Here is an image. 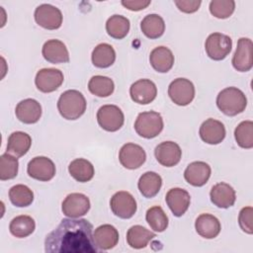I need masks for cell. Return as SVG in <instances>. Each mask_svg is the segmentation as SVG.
<instances>
[{
    "instance_id": "1",
    "label": "cell",
    "mask_w": 253,
    "mask_h": 253,
    "mask_svg": "<svg viewBox=\"0 0 253 253\" xmlns=\"http://www.w3.org/2000/svg\"><path fill=\"white\" fill-rule=\"evenodd\" d=\"M46 253H96L93 225L85 218H63L44 240Z\"/></svg>"
},
{
    "instance_id": "2",
    "label": "cell",
    "mask_w": 253,
    "mask_h": 253,
    "mask_svg": "<svg viewBox=\"0 0 253 253\" xmlns=\"http://www.w3.org/2000/svg\"><path fill=\"white\" fill-rule=\"evenodd\" d=\"M86 107L85 97L78 90L64 91L57 101V110L60 116L69 121L79 119L85 113Z\"/></svg>"
},
{
    "instance_id": "3",
    "label": "cell",
    "mask_w": 253,
    "mask_h": 253,
    "mask_svg": "<svg viewBox=\"0 0 253 253\" xmlns=\"http://www.w3.org/2000/svg\"><path fill=\"white\" fill-rule=\"evenodd\" d=\"M216 106L221 113L233 117L242 113L247 106L245 94L237 87H226L216 97Z\"/></svg>"
},
{
    "instance_id": "4",
    "label": "cell",
    "mask_w": 253,
    "mask_h": 253,
    "mask_svg": "<svg viewBox=\"0 0 253 253\" xmlns=\"http://www.w3.org/2000/svg\"><path fill=\"white\" fill-rule=\"evenodd\" d=\"M164 123L158 112L149 111L139 113L135 122L134 129L136 133L143 138H154L163 129Z\"/></svg>"
},
{
    "instance_id": "5",
    "label": "cell",
    "mask_w": 253,
    "mask_h": 253,
    "mask_svg": "<svg viewBox=\"0 0 253 253\" xmlns=\"http://www.w3.org/2000/svg\"><path fill=\"white\" fill-rule=\"evenodd\" d=\"M232 47V40L229 36L221 33L211 34L205 42V49L208 56L212 60L224 59Z\"/></svg>"
},
{
    "instance_id": "6",
    "label": "cell",
    "mask_w": 253,
    "mask_h": 253,
    "mask_svg": "<svg viewBox=\"0 0 253 253\" xmlns=\"http://www.w3.org/2000/svg\"><path fill=\"white\" fill-rule=\"evenodd\" d=\"M110 208L113 213L123 219L130 218L136 212V201L133 196L126 191L115 193L110 200Z\"/></svg>"
},
{
    "instance_id": "7",
    "label": "cell",
    "mask_w": 253,
    "mask_h": 253,
    "mask_svg": "<svg viewBox=\"0 0 253 253\" xmlns=\"http://www.w3.org/2000/svg\"><path fill=\"white\" fill-rule=\"evenodd\" d=\"M168 95L178 106H187L195 98V86L187 78H176L168 87Z\"/></svg>"
},
{
    "instance_id": "8",
    "label": "cell",
    "mask_w": 253,
    "mask_h": 253,
    "mask_svg": "<svg viewBox=\"0 0 253 253\" xmlns=\"http://www.w3.org/2000/svg\"><path fill=\"white\" fill-rule=\"evenodd\" d=\"M97 122L103 129L114 132L123 126L125 116L118 106L104 105L97 112Z\"/></svg>"
},
{
    "instance_id": "9",
    "label": "cell",
    "mask_w": 253,
    "mask_h": 253,
    "mask_svg": "<svg viewBox=\"0 0 253 253\" xmlns=\"http://www.w3.org/2000/svg\"><path fill=\"white\" fill-rule=\"evenodd\" d=\"M90 208L89 198L82 193H71L67 195L61 205L63 214L71 218H79L85 215Z\"/></svg>"
},
{
    "instance_id": "10",
    "label": "cell",
    "mask_w": 253,
    "mask_h": 253,
    "mask_svg": "<svg viewBox=\"0 0 253 253\" xmlns=\"http://www.w3.org/2000/svg\"><path fill=\"white\" fill-rule=\"evenodd\" d=\"M232 66L239 72H247L253 66V42L249 38H240L231 60Z\"/></svg>"
},
{
    "instance_id": "11",
    "label": "cell",
    "mask_w": 253,
    "mask_h": 253,
    "mask_svg": "<svg viewBox=\"0 0 253 253\" xmlns=\"http://www.w3.org/2000/svg\"><path fill=\"white\" fill-rule=\"evenodd\" d=\"M34 17L36 23L46 30H56L62 25L61 11L50 4L38 6L35 10Z\"/></svg>"
},
{
    "instance_id": "12",
    "label": "cell",
    "mask_w": 253,
    "mask_h": 253,
    "mask_svg": "<svg viewBox=\"0 0 253 253\" xmlns=\"http://www.w3.org/2000/svg\"><path fill=\"white\" fill-rule=\"evenodd\" d=\"M55 165L51 159L45 156L34 157L28 163L27 172L35 180L47 182L55 175Z\"/></svg>"
},
{
    "instance_id": "13",
    "label": "cell",
    "mask_w": 253,
    "mask_h": 253,
    "mask_svg": "<svg viewBox=\"0 0 253 253\" xmlns=\"http://www.w3.org/2000/svg\"><path fill=\"white\" fill-rule=\"evenodd\" d=\"M119 160L122 166L125 168L134 170L139 168L145 162L146 153L140 145L128 142L121 147L119 152Z\"/></svg>"
},
{
    "instance_id": "14",
    "label": "cell",
    "mask_w": 253,
    "mask_h": 253,
    "mask_svg": "<svg viewBox=\"0 0 253 253\" xmlns=\"http://www.w3.org/2000/svg\"><path fill=\"white\" fill-rule=\"evenodd\" d=\"M63 73L56 68H42L36 74L35 84L42 93H50L57 90L63 83Z\"/></svg>"
},
{
    "instance_id": "15",
    "label": "cell",
    "mask_w": 253,
    "mask_h": 253,
    "mask_svg": "<svg viewBox=\"0 0 253 253\" xmlns=\"http://www.w3.org/2000/svg\"><path fill=\"white\" fill-rule=\"evenodd\" d=\"M129 95L134 103L147 105L156 98L157 87L150 79H139L131 84Z\"/></svg>"
},
{
    "instance_id": "16",
    "label": "cell",
    "mask_w": 253,
    "mask_h": 253,
    "mask_svg": "<svg viewBox=\"0 0 253 253\" xmlns=\"http://www.w3.org/2000/svg\"><path fill=\"white\" fill-rule=\"evenodd\" d=\"M154 155L162 166L173 167L180 162L182 150L179 144L174 141H163L155 147Z\"/></svg>"
},
{
    "instance_id": "17",
    "label": "cell",
    "mask_w": 253,
    "mask_h": 253,
    "mask_svg": "<svg viewBox=\"0 0 253 253\" xmlns=\"http://www.w3.org/2000/svg\"><path fill=\"white\" fill-rule=\"evenodd\" d=\"M199 134L201 139L208 144H218L220 143L226 134L224 125L214 119L206 120L200 126Z\"/></svg>"
},
{
    "instance_id": "18",
    "label": "cell",
    "mask_w": 253,
    "mask_h": 253,
    "mask_svg": "<svg viewBox=\"0 0 253 253\" xmlns=\"http://www.w3.org/2000/svg\"><path fill=\"white\" fill-rule=\"evenodd\" d=\"M165 201L172 213L175 216L180 217L189 209L191 196L182 188H172L167 192Z\"/></svg>"
},
{
    "instance_id": "19",
    "label": "cell",
    "mask_w": 253,
    "mask_h": 253,
    "mask_svg": "<svg viewBox=\"0 0 253 253\" xmlns=\"http://www.w3.org/2000/svg\"><path fill=\"white\" fill-rule=\"evenodd\" d=\"M42 106L35 99H25L19 102L15 109L17 119L27 125L36 124L42 117Z\"/></svg>"
},
{
    "instance_id": "20",
    "label": "cell",
    "mask_w": 253,
    "mask_h": 253,
    "mask_svg": "<svg viewBox=\"0 0 253 253\" xmlns=\"http://www.w3.org/2000/svg\"><path fill=\"white\" fill-rule=\"evenodd\" d=\"M211 174V166L204 161H194L190 163L184 171L186 182L194 187L204 186Z\"/></svg>"
},
{
    "instance_id": "21",
    "label": "cell",
    "mask_w": 253,
    "mask_h": 253,
    "mask_svg": "<svg viewBox=\"0 0 253 253\" xmlns=\"http://www.w3.org/2000/svg\"><path fill=\"white\" fill-rule=\"evenodd\" d=\"M211 203L220 209H228L232 207L236 200L235 190L227 183L219 182L212 186L210 192Z\"/></svg>"
},
{
    "instance_id": "22",
    "label": "cell",
    "mask_w": 253,
    "mask_h": 253,
    "mask_svg": "<svg viewBox=\"0 0 253 253\" xmlns=\"http://www.w3.org/2000/svg\"><path fill=\"white\" fill-rule=\"evenodd\" d=\"M119 231L111 224H102L93 232V241L98 250H110L119 242Z\"/></svg>"
},
{
    "instance_id": "23",
    "label": "cell",
    "mask_w": 253,
    "mask_h": 253,
    "mask_svg": "<svg viewBox=\"0 0 253 253\" xmlns=\"http://www.w3.org/2000/svg\"><path fill=\"white\" fill-rule=\"evenodd\" d=\"M43 58L53 64L69 61V52L66 45L59 40L46 41L42 48Z\"/></svg>"
},
{
    "instance_id": "24",
    "label": "cell",
    "mask_w": 253,
    "mask_h": 253,
    "mask_svg": "<svg viewBox=\"0 0 253 253\" xmlns=\"http://www.w3.org/2000/svg\"><path fill=\"white\" fill-rule=\"evenodd\" d=\"M195 228L200 236L206 239H212L219 234L221 225L219 220L214 215L210 213H202L195 221Z\"/></svg>"
},
{
    "instance_id": "25",
    "label": "cell",
    "mask_w": 253,
    "mask_h": 253,
    "mask_svg": "<svg viewBox=\"0 0 253 253\" xmlns=\"http://www.w3.org/2000/svg\"><path fill=\"white\" fill-rule=\"evenodd\" d=\"M149 62L155 71L159 73H166L173 67V52L166 46H157L151 50Z\"/></svg>"
},
{
    "instance_id": "26",
    "label": "cell",
    "mask_w": 253,
    "mask_h": 253,
    "mask_svg": "<svg viewBox=\"0 0 253 253\" xmlns=\"http://www.w3.org/2000/svg\"><path fill=\"white\" fill-rule=\"evenodd\" d=\"M32 145L30 134L24 131H14L8 137L7 152L15 157L24 156Z\"/></svg>"
},
{
    "instance_id": "27",
    "label": "cell",
    "mask_w": 253,
    "mask_h": 253,
    "mask_svg": "<svg viewBox=\"0 0 253 253\" xmlns=\"http://www.w3.org/2000/svg\"><path fill=\"white\" fill-rule=\"evenodd\" d=\"M161 186H162L161 176L152 171H147L144 174H142L139 177V180L137 183V187L140 194L147 199L155 197L160 191Z\"/></svg>"
},
{
    "instance_id": "28",
    "label": "cell",
    "mask_w": 253,
    "mask_h": 253,
    "mask_svg": "<svg viewBox=\"0 0 253 253\" xmlns=\"http://www.w3.org/2000/svg\"><path fill=\"white\" fill-rule=\"evenodd\" d=\"M68 172L70 176L80 183L89 182L95 174L93 164L84 158H76L68 165Z\"/></svg>"
},
{
    "instance_id": "29",
    "label": "cell",
    "mask_w": 253,
    "mask_h": 253,
    "mask_svg": "<svg viewBox=\"0 0 253 253\" xmlns=\"http://www.w3.org/2000/svg\"><path fill=\"white\" fill-rule=\"evenodd\" d=\"M156 237V234L142 225H133L126 232V242L134 249H141L147 246L149 241Z\"/></svg>"
},
{
    "instance_id": "30",
    "label": "cell",
    "mask_w": 253,
    "mask_h": 253,
    "mask_svg": "<svg viewBox=\"0 0 253 253\" xmlns=\"http://www.w3.org/2000/svg\"><path fill=\"white\" fill-rule=\"evenodd\" d=\"M91 59L94 66L98 68H108L113 65L116 60V51L111 44L102 42L93 49Z\"/></svg>"
},
{
    "instance_id": "31",
    "label": "cell",
    "mask_w": 253,
    "mask_h": 253,
    "mask_svg": "<svg viewBox=\"0 0 253 253\" xmlns=\"http://www.w3.org/2000/svg\"><path fill=\"white\" fill-rule=\"evenodd\" d=\"M141 32L148 39L154 40L160 38L165 32V23L158 14L146 15L140 23Z\"/></svg>"
},
{
    "instance_id": "32",
    "label": "cell",
    "mask_w": 253,
    "mask_h": 253,
    "mask_svg": "<svg viewBox=\"0 0 253 253\" xmlns=\"http://www.w3.org/2000/svg\"><path fill=\"white\" fill-rule=\"evenodd\" d=\"M35 219L32 216L26 214L14 217L9 224V230L11 234L17 238H25L31 235L35 231Z\"/></svg>"
},
{
    "instance_id": "33",
    "label": "cell",
    "mask_w": 253,
    "mask_h": 253,
    "mask_svg": "<svg viewBox=\"0 0 253 253\" xmlns=\"http://www.w3.org/2000/svg\"><path fill=\"white\" fill-rule=\"evenodd\" d=\"M129 20L122 15H113L106 22V31L108 35L116 40H122L129 32Z\"/></svg>"
},
{
    "instance_id": "34",
    "label": "cell",
    "mask_w": 253,
    "mask_h": 253,
    "mask_svg": "<svg viewBox=\"0 0 253 253\" xmlns=\"http://www.w3.org/2000/svg\"><path fill=\"white\" fill-rule=\"evenodd\" d=\"M88 89L93 95L105 98L113 94L115 90V84L114 81L107 76L95 75L89 80Z\"/></svg>"
},
{
    "instance_id": "35",
    "label": "cell",
    "mask_w": 253,
    "mask_h": 253,
    "mask_svg": "<svg viewBox=\"0 0 253 253\" xmlns=\"http://www.w3.org/2000/svg\"><path fill=\"white\" fill-rule=\"evenodd\" d=\"M9 199L15 207L25 208L29 207L33 203L34 193L28 186L18 184L10 188Z\"/></svg>"
},
{
    "instance_id": "36",
    "label": "cell",
    "mask_w": 253,
    "mask_h": 253,
    "mask_svg": "<svg viewBox=\"0 0 253 253\" xmlns=\"http://www.w3.org/2000/svg\"><path fill=\"white\" fill-rule=\"evenodd\" d=\"M145 219L150 228L156 232H163L168 227V216L159 206L149 208L146 211Z\"/></svg>"
},
{
    "instance_id": "37",
    "label": "cell",
    "mask_w": 253,
    "mask_h": 253,
    "mask_svg": "<svg viewBox=\"0 0 253 253\" xmlns=\"http://www.w3.org/2000/svg\"><path fill=\"white\" fill-rule=\"evenodd\" d=\"M236 143L244 149L253 147V122L243 121L234 129Z\"/></svg>"
},
{
    "instance_id": "38",
    "label": "cell",
    "mask_w": 253,
    "mask_h": 253,
    "mask_svg": "<svg viewBox=\"0 0 253 253\" xmlns=\"http://www.w3.org/2000/svg\"><path fill=\"white\" fill-rule=\"evenodd\" d=\"M19 161L17 157L6 152L0 156V180L14 179L18 174Z\"/></svg>"
},
{
    "instance_id": "39",
    "label": "cell",
    "mask_w": 253,
    "mask_h": 253,
    "mask_svg": "<svg viewBox=\"0 0 253 253\" xmlns=\"http://www.w3.org/2000/svg\"><path fill=\"white\" fill-rule=\"evenodd\" d=\"M235 10L233 0H212L210 2V12L217 19L229 18Z\"/></svg>"
},
{
    "instance_id": "40",
    "label": "cell",
    "mask_w": 253,
    "mask_h": 253,
    "mask_svg": "<svg viewBox=\"0 0 253 253\" xmlns=\"http://www.w3.org/2000/svg\"><path fill=\"white\" fill-rule=\"evenodd\" d=\"M253 209L252 207L242 208L238 214V223L242 231L247 234L253 233Z\"/></svg>"
},
{
    "instance_id": "41",
    "label": "cell",
    "mask_w": 253,
    "mask_h": 253,
    "mask_svg": "<svg viewBox=\"0 0 253 253\" xmlns=\"http://www.w3.org/2000/svg\"><path fill=\"white\" fill-rule=\"evenodd\" d=\"M174 3L181 12L191 14L199 10L202 1L201 0H176Z\"/></svg>"
},
{
    "instance_id": "42",
    "label": "cell",
    "mask_w": 253,
    "mask_h": 253,
    "mask_svg": "<svg viewBox=\"0 0 253 253\" xmlns=\"http://www.w3.org/2000/svg\"><path fill=\"white\" fill-rule=\"evenodd\" d=\"M122 5L130 11H140L150 5V0H123Z\"/></svg>"
}]
</instances>
